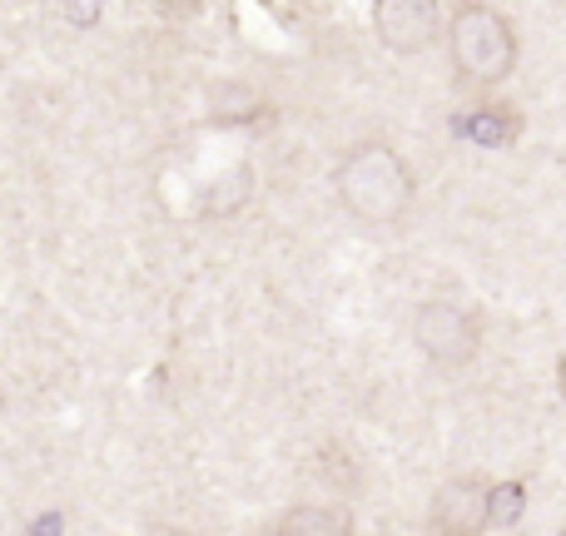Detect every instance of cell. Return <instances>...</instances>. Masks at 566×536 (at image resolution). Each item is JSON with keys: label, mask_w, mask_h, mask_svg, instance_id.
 I'll use <instances>...</instances> for the list:
<instances>
[{"label": "cell", "mask_w": 566, "mask_h": 536, "mask_svg": "<svg viewBox=\"0 0 566 536\" xmlns=\"http://www.w3.org/2000/svg\"><path fill=\"white\" fill-rule=\"evenodd\" d=\"M333 189L348 214L363 224H398L418 199V179H412L408 159L382 139H363V145L343 149L338 169H333Z\"/></svg>", "instance_id": "obj_1"}, {"label": "cell", "mask_w": 566, "mask_h": 536, "mask_svg": "<svg viewBox=\"0 0 566 536\" xmlns=\"http://www.w3.org/2000/svg\"><path fill=\"white\" fill-rule=\"evenodd\" d=\"M452 75L472 90H492L517 70V30L497 6H462L448 25Z\"/></svg>", "instance_id": "obj_2"}, {"label": "cell", "mask_w": 566, "mask_h": 536, "mask_svg": "<svg viewBox=\"0 0 566 536\" xmlns=\"http://www.w3.org/2000/svg\"><path fill=\"white\" fill-rule=\"evenodd\" d=\"M412 343H418L422 358L442 372L472 368L482 353V318L468 308V303L422 298L418 313H412Z\"/></svg>", "instance_id": "obj_3"}, {"label": "cell", "mask_w": 566, "mask_h": 536, "mask_svg": "<svg viewBox=\"0 0 566 536\" xmlns=\"http://www.w3.org/2000/svg\"><path fill=\"white\" fill-rule=\"evenodd\" d=\"M488 522V482L482 477H448L428 502L432 536H482Z\"/></svg>", "instance_id": "obj_4"}, {"label": "cell", "mask_w": 566, "mask_h": 536, "mask_svg": "<svg viewBox=\"0 0 566 536\" xmlns=\"http://www.w3.org/2000/svg\"><path fill=\"white\" fill-rule=\"evenodd\" d=\"M442 10L432 0H382L373 10V25H378V40L392 50V55H418V50L432 45L438 35Z\"/></svg>", "instance_id": "obj_5"}, {"label": "cell", "mask_w": 566, "mask_h": 536, "mask_svg": "<svg viewBox=\"0 0 566 536\" xmlns=\"http://www.w3.org/2000/svg\"><path fill=\"white\" fill-rule=\"evenodd\" d=\"M452 139H468L478 149H507L522 139V109L507 99H478L452 115Z\"/></svg>", "instance_id": "obj_6"}, {"label": "cell", "mask_w": 566, "mask_h": 536, "mask_svg": "<svg viewBox=\"0 0 566 536\" xmlns=\"http://www.w3.org/2000/svg\"><path fill=\"white\" fill-rule=\"evenodd\" d=\"M274 536H353V512L343 507H289L274 522Z\"/></svg>", "instance_id": "obj_7"}, {"label": "cell", "mask_w": 566, "mask_h": 536, "mask_svg": "<svg viewBox=\"0 0 566 536\" xmlns=\"http://www.w3.org/2000/svg\"><path fill=\"white\" fill-rule=\"evenodd\" d=\"M259 109H264V99H259V90L244 85V80H219V85H209V119H214V125H249V119H259Z\"/></svg>", "instance_id": "obj_8"}, {"label": "cell", "mask_w": 566, "mask_h": 536, "mask_svg": "<svg viewBox=\"0 0 566 536\" xmlns=\"http://www.w3.org/2000/svg\"><path fill=\"white\" fill-rule=\"evenodd\" d=\"M313 472H318V482L323 487H333V492H358L363 487V477H358V462H353V452L343 448V442H323L318 448V458H313Z\"/></svg>", "instance_id": "obj_9"}, {"label": "cell", "mask_w": 566, "mask_h": 536, "mask_svg": "<svg viewBox=\"0 0 566 536\" xmlns=\"http://www.w3.org/2000/svg\"><path fill=\"white\" fill-rule=\"evenodd\" d=\"M522 512H527V487H522V482H497V487H488V522L517 527Z\"/></svg>", "instance_id": "obj_10"}, {"label": "cell", "mask_w": 566, "mask_h": 536, "mask_svg": "<svg viewBox=\"0 0 566 536\" xmlns=\"http://www.w3.org/2000/svg\"><path fill=\"white\" fill-rule=\"evenodd\" d=\"M65 20H75V25H95L99 6H65Z\"/></svg>", "instance_id": "obj_11"}, {"label": "cell", "mask_w": 566, "mask_h": 536, "mask_svg": "<svg viewBox=\"0 0 566 536\" xmlns=\"http://www.w3.org/2000/svg\"><path fill=\"white\" fill-rule=\"evenodd\" d=\"M65 532V517H60V512H50L45 522H35V527H30V536H60Z\"/></svg>", "instance_id": "obj_12"}, {"label": "cell", "mask_w": 566, "mask_h": 536, "mask_svg": "<svg viewBox=\"0 0 566 536\" xmlns=\"http://www.w3.org/2000/svg\"><path fill=\"white\" fill-rule=\"evenodd\" d=\"M557 388H562V398H566V353H562V362H557Z\"/></svg>", "instance_id": "obj_13"}]
</instances>
